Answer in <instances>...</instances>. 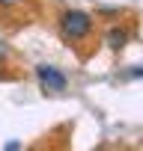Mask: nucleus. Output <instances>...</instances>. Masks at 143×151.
I'll return each instance as SVG.
<instances>
[{
    "label": "nucleus",
    "mask_w": 143,
    "mask_h": 151,
    "mask_svg": "<svg viewBox=\"0 0 143 151\" xmlns=\"http://www.w3.org/2000/svg\"><path fill=\"white\" fill-rule=\"evenodd\" d=\"M93 33V18L81 9H69L60 15V36L66 42H81Z\"/></svg>",
    "instance_id": "nucleus-1"
},
{
    "label": "nucleus",
    "mask_w": 143,
    "mask_h": 151,
    "mask_svg": "<svg viewBox=\"0 0 143 151\" xmlns=\"http://www.w3.org/2000/svg\"><path fill=\"white\" fill-rule=\"evenodd\" d=\"M36 77H39V86L45 89V92H63L66 89V74L63 71H57L54 65H39L36 68Z\"/></svg>",
    "instance_id": "nucleus-2"
},
{
    "label": "nucleus",
    "mask_w": 143,
    "mask_h": 151,
    "mask_svg": "<svg viewBox=\"0 0 143 151\" xmlns=\"http://www.w3.org/2000/svg\"><path fill=\"white\" fill-rule=\"evenodd\" d=\"M125 42H128V30H122V27H110V30L104 33V45H107L110 50H122Z\"/></svg>",
    "instance_id": "nucleus-3"
},
{
    "label": "nucleus",
    "mask_w": 143,
    "mask_h": 151,
    "mask_svg": "<svg viewBox=\"0 0 143 151\" xmlns=\"http://www.w3.org/2000/svg\"><path fill=\"white\" fill-rule=\"evenodd\" d=\"M131 77H143V68H134V71L125 74V80H131Z\"/></svg>",
    "instance_id": "nucleus-4"
},
{
    "label": "nucleus",
    "mask_w": 143,
    "mask_h": 151,
    "mask_svg": "<svg viewBox=\"0 0 143 151\" xmlns=\"http://www.w3.org/2000/svg\"><path fill=\"white\" fill-rule=\"evenodd\" d=\"M18 148H21V142H15V139H12V142H6V151H18Z\"/></svg>",
    "instance_id": "nucleus-5"
},
{
    "label": "nucleus",
    "mask_w": 143,
    "mask_h": 151,
    "mask_svg": "<svg viewBox=\"0 0 143 151\" xmlns=\"http://www.w3.org/2000/svg\"><path fill=\"white\" fill-rule=\"evenodd\" d=\"M15 3H21V0H0V6H15Z\"/></svg>",
    "instance_id": "nucleus-6"
}]
</instances>
